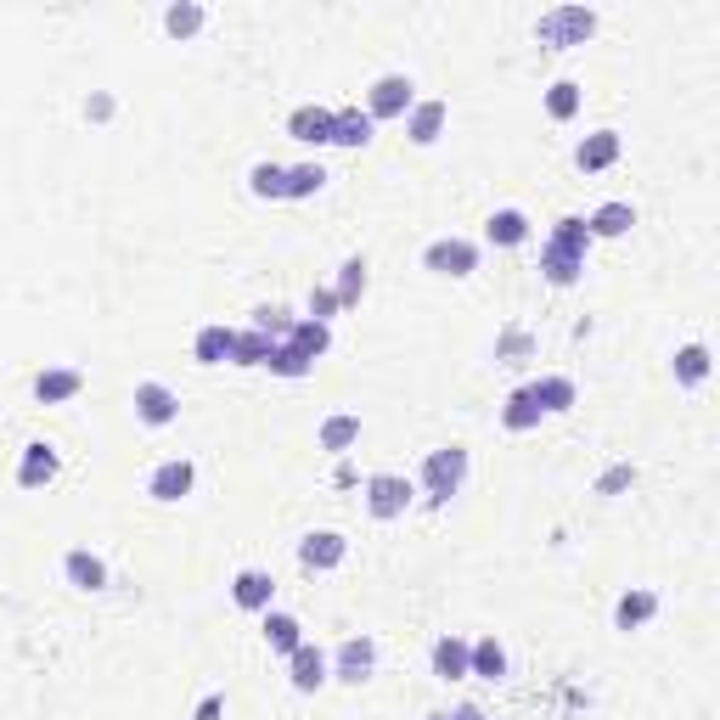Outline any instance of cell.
<instances>
[{
  "label": "cell",
  "instance_id": "obj_1",
  "mask_svg": "<svg viewBox=\"0 0 720 720\" xmlns=\"http://www.w3.org/2000/svg\"><path fill=\"white\" fill-rule=\"evenodd\" d=\"M586 254H591V231H586L580 214H568V220L552 225L546 248H541V276L552 287H574V281L586 276Z\"/></svg>",
  "mask_w": 720,
  "mask_h": 720
},
{
  "label": "cell",
  "instance_id": "obj_2",
  "mask_svg": "<svg viewBox=\"0 0 720 720\" xmlns=\"http://www.w3.org/2000/svg\"><path fill=\"white\" fill-rule=\"evenodd\" d=\"M597 34V12L591 7H552L541 23H535V40L552 45V52H568V45H586Z\"/></svg>",
  "mask_w": 720,
  "mask_h": 720
},
{
  "label": "cell",
  "instance_id": "obj_3",
  "mask_svg": "<svg viewBox=\"0 0 720 720\" xmlns=\"http://www.w3.org/2000/svg\"><path fill=\"white\" fill-rule=\"evenodd\" d=\"M462 485H467V451H462V445L428 451V462H422V490H428V501L445 507Z\"/></svg>",
  "mask_w": 720,
  "mask_h": 720
},
{
  "label": "cell",
  "instance_id": "obj_4",
  "mask_svg": "<svg viewBox=\"0 0 720 720\" xmlns=\"http://www.w3.org/2000/svg\"><path fill=\"white\" fill-rule=\"evenodd\" d=\"M406 507H411V478H406V473H372V478H366V512H372L377 523L406 518Z\"/></svg>",
  "mask_w": 720,
  "mask_h": 720
},
{
  "label": "cell",
  "instance_id": "obj_5",
  "mask_svg": "<svg viewBox=\"0 0 720 720\" xmlns=\"http://www.w3.org/2000/svg\"><path fill=\"white\" fill-rule=\"evenodd\" d=\"M417 108V85H411V74H383L377 85H372V96H366V119L377 124V119H406Z\"/></svg>",
  "mask_w": 720,
  "mask_h": 720
},
{
  "label": "cell",
  "instance_id": "obj_6",
  "mask_svg": "<svg viewBox=\"0 0 720 720\" xmlns=\"http://www.w3.org/2000/svg\"><path fill=\"white\" fill-rule=\"evenodd\" d=\"M422 265L434 276H473L478 270V243H467V236H440V243H428Z\"/></svg>",
  "mask_w": 720,
  "mask_h": 720
},
{
  "label": "cell",
  "instance_id": "obj_7",
  "mask_svg": "<svg viewBox=\"0 0 720 720\" xmlns=\"http://www.w3.org/2000/svg\"><path fill=\"white\" fill-rule=\"evenodd\" d=\"M332 676H339L344 687H361V682H372V669H377V642L372 636H350L339 653H332Z\"/></svg>",
  "mask_w": 720,
  "mask_h": 720
},
{
  "label": "cell",
  "instance_id": "obj_8",
  "mask_svg": "<svg viewBox=\"0 0 720 720\" xmlns=\"http://www.w3.org/2000/svg\"><path fill=\"white\" fill-rule=\"evenodd\" d=\"M332 676H326V653L315 642H299L293 653H287V687L293 693H321Z\"/></svg>",
  "mask_w": 720,
  "mask_h": 720
},
{
  "label": "cell",
  "instance_id": "obj_9",
  "mask_svg": "<svg viewBox=\"0 0 720 720\" xmlns=\"http://www.w3.org/2000/svg\"><path fill=\"white\" fill-rule=\"evenodd\" d=\"M191 485H198V467H191L186 456H169V462H158V467H153L147 496H153V501H186V496H191Z\"/></svg>",
  "mask_w": 720,
  "mask_h": 720
},
{
  "label": "cell",
  "instance_id": "obj_10",
  "mask_svg": "<svg viewBox=\"0 0 720 720\" xmlns=\"http://www.w3.org/2000/svg\"><path fill=\"white\" fill-rule=\"evenodd\" d=\"M350 557V541L339 535V530H310L304 541H299V563L310 568V574H326V568H339Z\"/></svg>",
  "mask_w": 720,
  "mask_h": 720
},
{
  "label": "cell",
  "instance_id": "obj_11",
  "mask_svg": "<svg viewBox=\"0 0 720 720\" xmlns=\"http://www.w3.org/2000/svg\"><path fill=\"white\" fill-rule=\"evenodd\" d=\"M287 135L304 141V147H332V108H321V102L293 108L287 113Z\"/></svg>",
  "mask_w": 720,
  "mask_h": 720
},
{
  "label": "cell",
  "instance_id": "obj_12",
  "mask_svg": "<svg viewBox=\"0 0 720 720\" xmlns=\"http://www.w3.org/2000/svg\"><path fill=\"white\" fill-rule=\"evenodd\" d=\"M135 417L147 422V428H169L180 417L175 389H164V383H135Z\"/></svg>",
  "mask_w": 720,
  "mask_h": 720
},
{
  "label": "cell",
  "instance_id": "obj_13",
  "mask_svg": "<svg viewBox=\"0 0 720 720\" xmlns=\"http://www.w3.org/2000/svg\"><path fill=\"white\" fill-rule=\"evenodd\" d=\"M270 597H276V580L265 568H243L231 580V602L243 608V613H270Z\"/></svg>",
  "mask_w": 720,
  "mask_h": 720
},
{
  "label": "cell",
  "instance_id": "obj_14",
  "mask_svg": "<svg viewBox=\"0 0 720 720\" xmlns=\"http://www.w3.org/2000/svg\"><path fill=\"white\" fill-rule=\"evenodd\" d=\"M79 389H85V372H74V366H52V372L34 377V400L40 406H68Z\"/></svg>",
  "mask_w": 720,
  "mask_h": 720
},
{
  "label": "cell",
  "instance_id": "obj_15",
  "mask_svg": "<svg viewBox=\"0 0 720 720\" xmlns=\"http://www.w3.org/2000/svg\"><path fill=\"white\" fill-rule=\"evenodd\" d=\"M52 478H57V451L52 445H23V462H18V485L23 490H45V485H52Z\"/></svg>",
  "mask_w": 720,
  "mask_h": 720
},
{
  "label": "cell",
  "instance_id": "obj_16",
  "mask_svg": "<svg viewBox=\"0 0 720 720\" xmlns=\"http://www.w3.org/2000/svg\"><path fill=\"white\" fill-rule=\"evenodd\" d=\"M63 574H68L74 591H102V586H108V563L96 557V552H85V546H74V552L63 557Z\"/></svg>",
  "mask_w": 720,
  "mask_h": 720
},
{
  "label": "cell",
  "instance_id": "obj_17",
  "mask_svg": "<svg viewBox=\"0 0 720 720\" xmlns=\"http://www.w3.org/2000/svg\"><path fill=\"white\" fill-rule=\"evenodd\" d=\"M653 613H658V591L636 586V591H625V597L613 602V631H642Z\"/></svg>",
  "mask_w": 720,
  "mask_h": 720
},
{
  "label": "cell",
  "instance_id": "obj_18",
  "mask_svg": "<svg viewBox=\"0 0 720 720\" xmlns=\"http://www.w3.org/2000/svg\"><path fill=\"white\" fill-rule=\"evenodd\" d=\"M445 119H451L445 102H417V108L406 113V135L417 141V147H434V141L445 135Z\"/></svg>",
  "mask_w": 720,
  "mask_h": 720
},
{
  "label": "cell",
  "instance_id": "obj_19",
  "mask_svg": "<svg viewBox=\"0 0 720 720\" xmlns=\"http://www.w3.org/2000/svg\"><path fill=\"white\" fill-rule=\"evenodd\" d=\"M467 676H478V682H501V676H507V647H501L496 636L467 642Z\"/></svg>",
  "mask_w": 720,
  "mask_h": 720
},
{
  "label": "cell",
  "instance_id": "obj_20",
  "mask_svg": "<svg viewBox=\"0 0 720 720\" xmlns=\"http://www.w3.org/2000/svg\"><path fill=\"white\" fill-rule=\"evenodd\" d=\"M574 164H580L586 175H597V169H613V164H619V135H613V130H597V135H586V141H580V153H574Z\"/></svg>",
  "mask_w": 720,
  "mask_h": 720
},
{
  "label": "cell",
  "instance_id": "obj_21",
  "mask_svg": "<svg viewBox=\"0 0 720 720\" xmlns=\"http://www.w3.org/2000/svg\"><path fill=\"white\" fill-rule=\"evenodd\" d=\"M372 141V119H366V108H339L332 113V147H366Z\"/></svg>",
  "mask_w": 720,
  "mask_h": 720
},
{
  "label": "cell",
  "instance_id": "obj_22",
  "mask_svg": "<svg viewBox=\"0 0 720 720\" xmlns=\"http://www.w3.org/2000/svg\"><path fill=\"white\" fill-rule=\"evenodd\" d=\"M541 400H535V389H512L507 395V406H501V422L512 428V434H530V428H541Z\"/></svg>",
  "mask_w": 720,
  "mask_h": 720
},
{
  "label": "cell",
  "instance_id": "obj_23",
  "mask_svg": "<svg viewBox=\"0 0 720 720\" xmlns=\"http://www.w3.org/2000/svg\"><path fill=\"white\" fill-rule=\"evenodd\" d=\"M485 236H490L496 248H518L523 236H530V214H523V209H496L485 220Z\"/></svg>",
  "mask_w": 720,
  "mask_h": 720
},
{
  "label": "cell",
  "instance_id": "obj_24",
  "mask_svg": "<svg viewBox=\"0 0 720 720\" xmlns=\"http://www.w3.org/2000/svg\"><path fill=\"white\" fill-rule=\"evenodd\" d=\"M231 344H236V332L231 326H203L198 339H191V355H198V366H220V361H231Z\"/></svg>",
  "mask_w": 720,
  "mask_h": 720
},
{
  "label": "cell",
  "instance_id": "obj_25",
  "mask_svg": "<svg viewBox=\"0 0 720 720\" xmlns=\"http://www.w3.org/2000/svg\"><path fill=\"white\" fill-rule=\"evenodd\" d=\"M434 676L440 682H467V642L462 636H440L434 642Z\"/></svg>",
  "mask_w": 720,
  "mask_h": 720
},
{
  "label": "cell",
  "instance_id": "obj_26",
  "mask_svg": "<svg viewBox=\"0 0 720 720\" xmlns=\"http://www.w3.org/2000/svg\"><path fill=\"white\" fill-rule=\"evenodd\" d=\"M636 225V209L631 203H602L591 220H586V231H591V243H597V236H625Z\"/></svg>",
  "mask_w": 720,
  "mask_h": 720
},
{
  "label": "cell",
  "instance_id": "obj_27",
  "mask_svg": "<svg viewBox=\"0 0 720 720\" xmlns=\"http://www.w3.org/2000/svg\"><path fill=\"white\" fill-rule=\"evenodd\" d=\"M287 344H293L304 361H321V355L332 350V332H326L321 321H310V315H304V321H293V332H287Z\"/></svg>",
  "mask_w": 720,
  "mask_h": 720
},
{
  "label": "cell",
  "instance_id": "obj_28",
  "mask_svg": "<svg viewBox=\"0 0 720 720\" xmlns=\"http://www.w3.org/2000/svg\"><path fill=\"white\" fill-rule=\"evenodd\" d=\"M361 440V417H350V411H339V417H326L321 422V451H332V456H344L350 445Z\"/></svg>",
  "mask_w": 720,
  "mask_h": 720
},
{
  "label": "cell",
  "instance_id": "obj_29",
  "mask_svg": "<svg viewBox=\"0 0 720 720\" xmlns=\"http://www.w3.org/2000/svg\"><path fill=\"white\" fill-rule=\"evenodd\" d=\"M265 642H270V653H293L299 642H304V625H299V619L293 613H265Z\"/></svg>",
  "mask_w": 720,
  "mask_h": 720
},
{
  "label": "cell",
  "instance_id": "obj_30",
  "mask_svg": "<svg viewBox=\"0 0 720 720\" xmlns=\"http://www.w3.org/2000/svg\"><path fill=\"white\" fill-rule=\"evenodd\" d=\"M530 389H535V400H541L546 417H557V411L574 406V377H541V383H530Z\"/></svg>",
  "mask_w": 720,
  "mask_h": 720
},
{
  "label": "cell",
  "instance_id": "obj_31",
  "mask_svg": "<svg viewBox=\"0 0 720 720\" xmlns=\"http://www.w3.org/2000/svg\"><path fill=\"white\" fill-rule=\"evenodd\" d=\"M270 350H276V344L265 339V332L248 326V332H236V344H231V366H265Z\"/></svg>",
  "mask_w": 720,
  "mask_h": 720
},
{
  "label": "cell",
  "instance_id": "obj_32",
  "mask_svg": "<svg viewBox=\"0 0 720 720\" xmlns=\"http://www.w3.org/2000/svg\"><path fill=\"white\" fill-rule=\"evenodd\" d=\"M704 377H709V350H704V344L676 350V383H682V389H698Z\"/></svg>",
  "mask_w": 720,
  "mask_h": 720
},
{
  "label": "cell",
  "instance_id": "obj_33",
  "mask_svg": "<svg viewBox=\"0 0 720 720\" xmlns=\"http://www.w3.org/2000/svg\"><path fill=\"white\" fill-rule=\"evenodd\" d=\"M248 191H254V198H287V169L281 164H254L248 169Z\"/></svg>",
  "mask_w": 720,
  "mask_h": 720
},
{
  "label": "cell",
  "instance_id": "obj_34",
  "mask_svg": "<svg viewBox=\"0 0 720 720\" xmlns=\"http://www.w3.org/2000/svg\"><path fill=\"white\" fill-rule=\"evenodd\" d=\"M339 310H350V304H361V293H366V259H344V270H339Z\"/></svg>",
  "mask_w": 720,
  "mask_h": 720
},
{
  "label": "cell",
  "instance_id": "obj_35",
  "mask_svg": "<svg viewBox=\"0 0 720 720\" xmlns=\"http://www.w3.org/2000/svg\"><path fill=\"white\" fill-rule=\"evenodd\" d=\"M546 113H552L557 124H568L574 113H580V85H574V79H557V85L546 90Z\"/></svg>",
  "mask_w": 720,
  "mask_h": 720
},
{
  "label": "cell",
  "instance_id": "obj_36",
  "mask_svg": "<svg viewBox=\"0 0 720 720\" xmlns=\"http://www.w3.org/2000/svg\"><path fill=\"white\" fill-rule=\"evenodd\" d=\"M164 29H169L175 40H191V34L203 29V7H198V0H180V7L164 12Z\"/></svg>",
  "mask_w": 720,
  "mask_h": 720
},
{
  "label": "cell",
  "instance_id": "obj_37",
  "mask_svg": "<svg viewBox=\"0 0 720 720\" xmlns=\"http://www.w3.org/2000/svg\"><path fill=\"white\" fill-rule=\"evenodd\" d=\"M254 332H265L270 344H287V332H293V315H287L281 304H259V310H254Z\"/></svg>",
  "mask_w": 720,
  "mask_h": 720
},
{
  "label": "cell",
  "instance_id": "obj_38",
  "mask_svg": "<svg viewBox=\"0 0 720 720\" xmlns=\"http://www.w3.org/2000/svg\"><path fill=\"white\" fill-rule=\"evenodd\" d=\"M321 186H326L321 164H293V169H287V198H315Z\"/></svg>",
  "mask_w": 720,
  "mask_h": 720
},
{
  "label": "cell",
  "instance_id": "obj_39",
  "mask_svg": "<svg viewBox=\"0 0 720 720\" xmlns=\"http://www.w3.org/2000/svg\"><path fill=\"white\" fill-rule=\"evenodd\" d=\"M265 366H270L276 377H310V372H315V361H304V355H299L293 344H276Z\"/></svg>",
  "mask_w": 720,
  "mask_h": 720
},
{
  "label": "cell",
  "instance_id": "obj_40",
  "mask_svg": "<svg viewBox=\"0 0 720 720\" xmlns=\"http://www.w3.org/2000/svg\"><path fill=\"white\" fill-rule=\"evenodd\" d=\"M332 315H339V293H332V287H315V293H310V321H332Z\"/></svg>",
  "mask_w": 720,
  "mask_h": 720
},
{
  "label": "cell",
  "instance_id": "obj_41",
  "mask_svg": "<svg viewBox=\"0 0 720 720\" xmlns=\"http://www.w3.org/2000/svg\"><path fill=\"white\" fill-rule=\"evenodd\" d=\"M523 355H530V332H501L496 361H523Z\"/></svg>",
  "mask_w": 720,
  "mask_h": 720
},
{
  "label": "cell",
  "instance_id": "obj_42",
  "mask_svg": "<svg viewBox=\"0 0 720 720\" xmlns=\"http://www.w3.org/2000/svg\"><path fill=\"white\" fill-rule=\"evenodd\" d=\"M625 485H636V473H631V467H613L597 490H602V496H613V490H625Z\"/></svg>",
  "mask_w": 720,
  "mask_h": 720
},
{
  "label": "cell",
  "instance_id": "obj_43",
  "mask_svg": "<svg viewBox=\"0 0 720 720\" xmlns=\"http://www.w3.org/2000/svg\"><path fill=\"white\" fill-rule=\"evenodd\" d=\"M220 715H225V698H220V693H209V698L198 704V715H191V720H220Z\"/></svg>",
  "mask_w": 720,
  "mask_h": 720
},
{
  "label": "cell",
  "instance_id": "obj_44",
  "mask_svg": "<svg viewBox=\"0 0 720 720\" xmlns=\"http://www.w3.org/2000/svg\"><path fill=\"white\" fill-rule=\"evenodd\" d=\"M85 113H90L96 124H102V119H113V96H90V102H85Z\"/></svg>",
  "mask_w": 720,
  "mask_h": 720
},
{
  "label": "cell",
  "instance_id": "obj_45",
  "mask_svg": "<svg viewBox=\"0 0 720 720\" xmlns=\"http://www.w3.org/2000/svg\"><path fill=\"white\" fill-rule=\"evenodd\" d=\"M451 720H490V715H485V709H478V704H462V709H456Z\"/></svg>",
  "mask_w": 720,
  "mask_h": 720
},
{
  "label": "cell",
  "instance_id": "obj_46",
  "mask_svg": "<svg viewBox=\"0 0 720 720\" xmlns=\"http://www.w3.org/2000/svg\"><path fill=\"white\" fill-rule=\"evenodd\" d=\"M428 720H451V715H445V709H434V715H428Z\"/></svg>",
  "mask_w": 720,
  "mask_h": 720
}]
</instances>
